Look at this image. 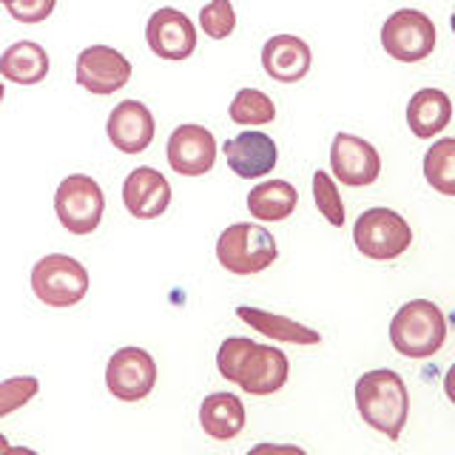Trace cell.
I'll return each mask as SVG.
<instances>
[{
	"mask_svg": "<svg viewBox=\"0 0 455 455\" xmlns=\"http://www.w3.org/2000/svg\"><path fill=\"white\" fill-rule=\"evenodd\" d=\"M288 376H291L288 355L274 345L253 341V347L248 350L245 362H242L234 384L251 395H274L288 384Z\"/></svg>",
	"mask_w": 455,
	"mask_h": 455,
	"instance_id": "8fae6325",
	"label": "cell"
},
{
	"mask_svg": "<svg viewBox=\"0 0 455 455\" xmlns=\"http://www.w3.org/2000/svg\"><path fill=\"white\" fill-rule=\"evenodd\" d=\"M123 205L134 220H156L171 205V182L156 168H134L123 182Z\"/></svg>",
	"mask_w": 455,
	"mask_h": 455,
	"instance_id": "2e32d148",
	"label": "cell"
},
{
	"mask_svg": "<svg viewBox=\"0 0 455 455\" xmlns=\"http://www.w3.org/2000/svg\"><path fill=\"white\" fill-rule=\"evenodd\" d=\"M236 316L270 341H284V345H319L322 341L319 331H313V327L296 322V319L279 316V313H270V310L242 305V307H236Z\"/></svg>",
	"mask_w": 455,
	"mask_h": 455,
	"instance_id": "ffe728a7",
	"label": "cell"
},
{
	"mask_svg": "<svg viewBox=\"0 0 455 455\" xmlns=\"http://www.w3.org/2000/svg\"><path fill=\"white\" fill-rule=\"evenodd\" d=\"M217 163V140L205 125H180L168 137V165L180 177H203Z\"/></svg>",
	"mask_w": 455,
	"mask_h": 455,
	"instance_id": "7c38bea8",
	"label": "cell"
},
{
	"mask_svg": "<svg viewBox=\"0 0 455 455\" xmlns=\"http://www.w3.org/2000/svg\"><path fill=\"white\" fill-rule=\"evenodd\" d=\"M452 120V100L441 89H419L407 103V125L419 140L438 137Z\"/></svg>",
	"mask_w": 455,
	"mask_h": 455,
	"instance_id": "ac0fdd59",
	"label": "cell"
},
{
	"mask_svg": "<svg viewBox=\"0 0 455 455\" xmlns=\"http://www.w3.org/2000/svg\"><path fill=\"white\" fill-rule=\"evenodd\" d=\"M355 410L367 427H373L376 433L387 435L390 441H398L410 412V393L404 379L395 370H370L355 381Z\"/></svg>",
	"mask_w": 455,
	"mask_h": 455,
	"instance_id": "6da1fadb",
	"label": "cell"
},
{
	"mask_svg": "<svg viewBox=\"0 0 455 455\" xmlns=\"http://www.w3.org/2000/svg\"><path fill=\"white\" fill-rule=\"evenodd\" d=\"M299 205V191L288 180H270L253 185L248 194V211L259 222H282L288 220Z\"/></svg>",
	"mask_w": 455,
	"mask_h": 455,
	"instance_id": "7402d4cb",
	"label": "cell"
},
{
	"mask_svg": "<svg viewBox=\"0 0 455 455\" xmlns=\"http://www.w3.org/2000/svg\"><path fill=\"white\" fill-rule=\"evenodd\" d=\"M313 63L310 46L296 35H276L262 49V68L276 83H299L307 77Z\"/></svg>",
	"mask_w": 455,
	"mask_h": 455,
	"instance_id": "e0dca14e",
	"label": "cell"
},
{
	"mask_svg": "<svg viewBox=\"0 0 455 455\" xmlns=\"http://www.w3.org/2000/svg\"><path fill=\"white\" fill-rule=\"evenodd\" d=\"M248 412L234 393H211L199 404V424L213 441H231L245 430Z\"/></svg>",
	"mask_w": 455,
	"mask_h": 455,
	"instance_id": "d6986e66",
	"label": "cell"
},
{
	"mask_svg": "<svg viewBox=\"0 0 455 455\" xmlns=\"http://www.w3.org/2000/svg\"><path fill=\"white\" fill-rule=\"evenodd\" d=\"M313 203H316L319 213L331 225L336 228L345 225V203H341L336 180L327 174V171H316V174H313Z\"/></svg>",
	"mask_w": 455,
	"mask_h": 455,
	"instance_id": "d4e9b609",
	"label": "cell"
},
{
	"mask_svg": "<svg viewBox=\"0 0 455 455\" xmlns=\"http://www.w3.org/2000/svg\"><path fill=\"white\" fill-rule=\"evenodd\" d=\"M54 6L57 0H12L6 9L18 23H43L52 18Z\"/></svg>",
	"mask_w": 455,
	"mask_h": 455,
	"instance_id": "83f0119b",
	"label": "cell"
},
{
	"mask_svg": "<svg viewBox=\"0 0 455 455\" xmlns=\"http://www.w3.org/2000/svg\"><path fill=\"white\" fill-rule=\"evenodd\" d=\"M54 211L68 234H75V236L94 234L106 211L103 188H100V182L89 174H68L57 185Z\"/></svg>",
	"mask_w": 455,
	"mask_h": 455,
	"instance_id": "8992f818",
	"label": "cell"
},
{
	"mask_svg": "<svg viewBox=\"0 0 455 455\" xmlns=\"http://www.w3.org/2000/svg\"><path fill=\"white\" fill-rule=\"evenodd\" d=\"M0 452H12V444L6 441V435H0Z\"/></svg>",
	"mask_w": 455,
	"mask_h": 455,
	"instance_id": "f1b7e54d",
	"label": "cell"
},
{
	"mask_svg": "<svg viewBox=\"0 0 455 455\" xmlns=\"http://www.w3.org/2000/svg\"><path fill=\"white\" fill-rule=\"evenodd\" d=\"M353 242L367 259L393 262L410 251L412 228L393 208H367L353 225Z\"/></svg>",
	"mask_w": 455,
	"mask_h": 455,
	"instance_id": "277c9868",
	"label": "cell"
},
{
	"mask_svg": "<svg viewBox=\"0 0 455 455\" xmlns=\"http://www.w3.org/2000/svg\"><path fill=\"white\" fill-rule=\"evenodd\" d=\"M4 94H6V89H4V83H0V103H4Z\"/></svg>",
	"mask_w": 455,
	"mask_h": 455,
	"instance_id": "f546056e",
	"label": "cell"
},
{
	"mask_svg": "<svg viewBox=\"0 0 455 455\" xmlns=\"http://www.w3.org/2000/svg\"><path fill=\"white\" fill-rule=\"evenodd\" d=\"M148 49L163 60H188L196 49V26L180 9H156L146 23Z\"/></svg>",
	"mask_w": 455,
	"mask_h": 455,
	"instance_id": "30bf717a",
	"label": "cell"
},
{
	"mask_svg": "<svg viewBox=\"0 0 455 455\" xmlns=\"http://www.w3.org/2000/svg\"><path fill=\"white\" fill-rule=\"evenodd\" d=\"M154 114L140 100H123L114 106L106 123L111 146L123 154H142L154 142Z\"/></svg>",
	"mask_w": 455,
	"mask_h": 455,
	"instance_id": "9a60e30c",
	"label": "cell"
},
{
	"mask_svg": "<svg viewBox=\"0 0 455 455\" xmlns=\"http://www.w3.org/2000/svg\"><path fill=\"white\" fill-rule=\"evenodd\" d=\"M331 168L341 185L362 188V185H373L379 180L381 156L373 142H367L364 137L339 132L331 146Z\"/></svg>",
	"mask_w": 455,
	"mask_h": 455,
	"instance_id": "9c48e42d",
	"label": "cell"
},
{
	"mask_svg": "<svg viewBox=\"0 0 455 455\" xmlns=\"http://www.w3.org/2000/svg\"><path fill=\"white\" fill-rule=\"evenodd\" d=\"M132 80L128 57L111 46H89L77 54V83L92 94H114Z\"/></svg>",
	"mask_w": 455,
	"mask_h": 455,
	"instance_id": "4fadbf2b",
	"label": "cell"
},
{
	"mask_svg": "<svg viewBox=\"0 0 455 455\" xmlns=\"http://www.w3.org/2000/svg\"><path fill=\"white\" fill-rule=\"evenodd\" d=\"M156 384L154 355L142 347H123L108 359L106 387L120 402H142L148 398Z\"/></svg>",
	"mask_w": 455,
	"mask_h": 455,
	"instance_id": "ba28073f",
	"label": "cell"
},
{
	"mask_svg": "<svg viewBox=\"0 0 455 455\" xmlns=\"http://www.w3.org/2000/svg\"><path fill=\"white\" fill-rule=\"evenodd\" d=\"M424 177L438 194L455 196V140L441 137L424 154Z\"/></svg>",
	"mask_w": 455,
	"mask_h": 455,
	"instance_id": "603a6c76",
	"label": "cell"
},
{
	"mask_svg": "<svg viewBox=\"0 0 455 455\" xmlns=\"http://www.w3.org/2000/svg\"><path fill=\"white\" fill-rule=\"evenodd\" d=\"M381 46L398 63H421L435 49V23L419 9H398L381 26Z\"/></svg>",
	"mask_w": 455,
	"mask_h": 455,
	"instance_id": "52a82bcc",
	"label": "cell"
},
{
	"mask_svg": "<svg viewBox=\"0 0 455 455\" xmlns=\"http://www.w3.org/2000/svg\"><path fill=\"white\" fill-rule=\"evenodd\" d=\"M0 75L18 85H37L49 75V54L32 40L12 43V46L0 54Z\"/></svg>",
	"mask_w": 455,
	"mask_h": 455,
	"instance_id": "44dd1931",
	"label": "cell"
},
{
	"mask_svg": "<svg viewBox=\"0 0 455 455\" xmlns=\"http://www.w3.org/2000/svg\"><path fill=\"white\" fill-rule=\"evenodd\" d=\"M32 291L49 307H75L89 293V270L75 256L49 253L32 267Z\"/></svg>",
	"mask_w": 455,
	"mask_h": 455,
	"instance_id": "5b68a950",
	"label": "cell"
},
{
	"mask_svg": "<svg viewBox=\"0 0 455 455\" xmlns=\"http://www.w3.org/2000/svg\"><path fill=\"white\" fill-rule=\"evenodd\" d=\"M447 339V316L430 299H412L398 307L390 322L393 350L407 359H430Z\"/></svg>",
	"mask_w": 455,
	"mask_h": 455,
	"instance_id": "7a4b0ae2",
	"label": "cell"
},
{
	"mask_svg": "<svg viewBox=\"0 0 455 455\" xmlns=\"http://www.w3.org/2000/svg\"><path fill=\"white\" fill-rule=\"evenodd\" d=\"M0 4H6V6H9V4H12V0H0Z\"/></svg>",
	"mask_w": 455,
	"mask_h": 455,
	"instance_id": "4dcf8cb0",
	"label": "cell"
},
{
	"mask_svg": "<svg viewBox=\"0 0 455 455\" xmlns=\"http://www.w3.org/2000/svg\"><path fill=\"white\" fill-rule=\"evenodd\" d=\"M222 154L228 160V168L242 180H259L276 168L279 163V146L274 137L265 132H242L231 140H225Z\"/></svg>",
	"mask_w": 455,
	"mask_h": 455,
	"instance_id": "5bb4252c",
	"label": "cell"
},
{
	"mask_svg": "<svg viewBox=\"0 0 455 455\" xmlns=\"http://www.w3.org/2000/svg\"><path fill=\"white\" fill-rule=\"evenodd\" d=\"M40 390V381L35 376H14L0 381V419L12 416L14 410L26 407Z\"/></svg>",
	"mask_w": 455,
	"mask_h": 455,
	"instance_id": "4316f807",
	"label": "cell"
},
{
	"mask_svg": "<svg viewBox=\"0 0 455 455\" xmlns=\"http://www.w3.org/2000/svg\"><path fill=\"white\" fill-rule=\"evenodd\" d=\"M199 28L211 40L231 37L236 28V12L231 0H211L208 6H203V12H199Z\"/></svg>",
	"mask_w": 455,
	"mask_h": 455,
	"instance_id": "484cf974",
	"label": "cell"
},
{
	"mask_svg": "<svg viewBox=\"0 0 455 455\" xmlns=\"http://www.w3.org/2000/svg\"><path fill=\"white\" fill-rule=\"evenodd\" d=\"M276 117V106L259 89H239L231 103V120L239 125H267Z\"/></svg>",
	"mask_w": 455,
	"mask_h": 455,
	"instance_id": "cb8c5ba5",
	"label": "cell"
},
{
	"mask_svg": "<svg viewBox=\"0 0 455 455\" xmlns=\"http://www.w3.org/2000/svg\"><path fill=\"white\" fill-rule=\"evenodd\" d=\"M276 256L279 248L274 234L256 222H236L217 239V259L234 276L262 274L276 262Z\"/></svg>",
	"mask_w": 455,
	"mask_h": 455,
	"instance_id": "3957f363",
	"label": "cell"
}]
</instances>
